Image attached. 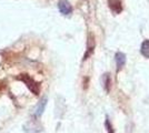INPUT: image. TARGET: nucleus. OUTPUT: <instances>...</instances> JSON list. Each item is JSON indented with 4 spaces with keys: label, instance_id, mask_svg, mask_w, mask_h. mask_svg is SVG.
<instances>
[{
    "label": "nucleus",
    "instance_id": "nucleus-2",
    "mask_svg": "<svg viewBox=\"0 0 149 133\" xmlns=\"http://www.w3.org/2000/svg\"><path fill=\"white\" fill-rule=\"evenodd\" d=\"M58 8H59V11L65 16H68L72 11V7L67 0H60L58 2Z\"/></svg>",
    "mask_w": 149,
    "mask_h": 133
},
{
    "label": "nucleus",
    "instance_id": "nucleus-6",
    "mask_svg": "<svg viewBox=\"0 0 149 133\" xmlns=\"http://www.w3.org/2000/svg\"><path fill=\"white\" fill-rule=\"evenodd\" d=\"M110 83H111V79H110V74L109 73H105L102 76V85L107 92H109L110 90Z\"/></svg>",
    "mask_w": 149,
    "mask_h": 133
},
{
    "label": "nucleus",
    "instance_id": "nucleus-7",
    "mask_svg": "<svg viewBox=\"0 0 149 133\" xmlns=\"http://www.w3.org/2000/svg\"><path fill=\"white\" fill-rule=\"evenodd\" d=\"M140 52L145 58H149V40H143L140 47Z\"/></svg>",
    "mask_w": 149,
    "mask_h": 133
},
{
    "label": "nucleus",
    "instance_id": "nucleus-8",
    "mask_svg": "<svg viewBox=\"0 0 149 133\" xmlns=\"http://www.w3.org/2000/svg\"><path fill=\"white\" fill-rule=\"evenodd\" d=\"M105 127H106V129H107V132H108V133H115L113 129H112L111 123H110V121H109V119H108V118H106Z\"/></svg>",
    "mask_w": 149,
    "mask_h": 133
},
{
    "label": "nucleus",
    "instance_id": "nucleus-5",
    "mask_svg": "<svg viewBox=\"0 0 149 133\" xmlns=\"http://www.w3.org/2000/svg\"><path fill=\"white\" fill-rule=\"evenodd\" d=\"M109 5L111 10L115 13H119L123 10V7H121V2L119 0H109Z\"/></svg>",
    "mask_w": 149,
    "mask_h": 133
},
{
    "label": "nucleus",
    "instance_id": "nucleus-1",
    "mask_svg": "<svg viewBox=\"0 0 149 133\" xmlns=\"http://www.w3.org/2000/svg\"><path fill=\"white\" fill-rule=\"evenodd\" d=\"M19 80H21L22 82L26 83V85H27V88L30 90L31 92L33 93V94H39V91H40V85H39V83L36 82L32 78H30V76H28V74H21V76L18 78Z\"/></svg>",
    "mask_w": 149,
    "mask_h": 133
},
{
    "label": "nucleus",
    "instance_id": "nucleus-3",
    "mask_svg": "<svg viewBox=\"0 0 149 133\" xmlns=\"http://www.w3.org/2000/svg\"><path fill=\"white\" fill-rule=\"evenodd\" d=\"M46 104H47V98H42L39 103L37 104V107H36V110H35V115H36V118H39V116H41L42 113H44L45 111V108H46Z\"/></svg>",
    "mask_w": 149,
    "mask_h": 133
},
{
    "label": "nucleus",
    "instance_id": "nucleus-4",
    "mask_svg": "<svg viewBox=\"0 0 149 133\" xmlns=\"http://www.w3.org/2000/svg\"><path fill=\"white\" fill-rule=\"evenodd\" d=\"M115 60H116V64H117V70L119 71L126 64V54L123 52H117L115 56Z\"/></svg>",
    "mask_w": 149,
    "mask_h": 133
}]
</instances>
